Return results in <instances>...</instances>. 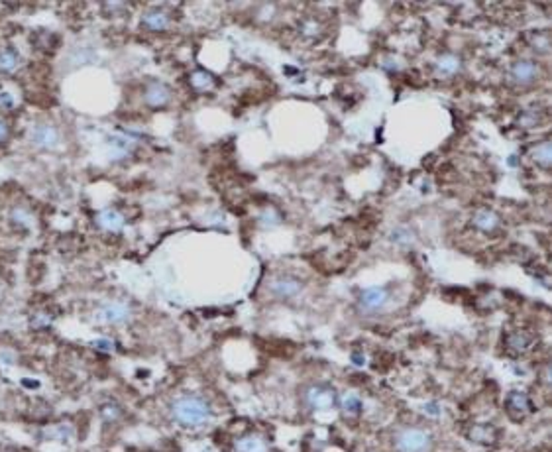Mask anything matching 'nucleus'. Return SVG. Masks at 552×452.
<instances>
[{"label": "nucleus", "mask_w": 552, "mask_h": 452, "mask_svg": "<svg viewBox=\"0 0 552 452\" xmlns=\"http://www.w3.org/2000/svg\"><path fill=\"white\" fill-rule=\"evenodd\" d=\"M171 417L183 427H203L212 417V407L201 395H181L171 403Z\"/></svg>", "instance_id": "f257e3e1"}, {"label": "nucleus", "mask_w": 552, "mask_h": 452, "mask_svg": "<svg viewBox=\"0 0 552 452\" xmlns=\"http://www.w3.org/2000/svg\"><path fill=\"white\" fill-rule=\"evenodd\" d=\"M395 446L399 452H430L433 435L425 429L407 427L395 435Z\"/></svg>", "instance_id": "f03ea898"}, {"label": "nucleus", "mask_w": 552, "mask_h": 452, "mask_svg": "<svg viewBox=\"0 0 552 452\" xmlns=\"http://www.w3.org/2000/svg\"><path fill=\"white\" fill-rule=\"evenodd\" d=\"M30 140L36 147L50 152V150H55V147L59 146L61 134H59L57 126H53L50 122H40V124H36L30 130Z\"/></svg>", "instance_id": "7ed1b4c3"}, {"label": "nucleus", "mask_w": 552, "mask_h": 452, "mask_svg": "<svg viewBox=\"0 0 552 452\" xmlns=\"http://www.w3.org/2000/svg\"><path fill=\"white\" fill-rule=\"evenodd\" d=\"M305 401L313 409H331L336 405V391L331 386H311L305 391Z\"/></svg>", "instance_id": "20e7f679"}, {"label": "nucleus", "mask_w": 552, "mask_h": 452, "mask_svg": "<svg viewBox=\"0 0 552 452\" xmlns=\"http://www.w3.org/2000/svg\"><path fill=\"white\" fill-rule=\"evenodd\" d=\"M270 291L277 299H293L303 291V282L299 277H293V275H283V277H277L271 282Z\"/></svg>", "instance_id": "39448f33"}, {"label": "nucleus", "mask_w": 552, "mask_h": 452, "mask_svg": "<svg viewBox=\"0 0 552 452\" xmlns=\"http://www.w3.org/2000/svg\"><path fill=\"white\" fill-rule=\"evenodd\" d=\"M144 101L147 106L152 108H164L171 103V89L167 85L154 81L146 87V93H144Z\"/></svg>", "instance_id": "423d86ee"}, {"label": "nucleus", "mask_w": 552, "mask_h": 452, "mask_svg": "<svg viewBox=\"0 0 552 452\" xmlns=\"http://www.w3.org/2000/svg\"><path fill=\"white\" fill-rule=\"evenodd\" d=\"M387 299H389L387 289H384V287H368V289H364L360 293V307L364 311H377V309L386 305Z\"/></svg>", "instance_id": "0eeeda50"}, {"label": "nucleus", "mask_w": 552, "mask_h": 452, "mask_svg": "<svg viewBox=\"0 0 552 452\" xmlns=\"http://www.w3.org/2000/svg\"><path fill=\"white\" fill-rule=\"evenodd\" d=\"M99 315H101V319H103L105 323H110V325H122L126 321H130L132 311H130V307L124 305V303L115 301V303H108V305L103 307Z\"/></svg>", "instance_id": "6e6552de"}, {"label": "nucleus", "mask_w": 552, "mask_h": 452, "mask_svg": "<svg viewBox=\"0 0 552 452\" xmlns=\"http://www.w3.org/2000/svg\"><path fill=\"white\" fill-rule=\"evenodd\" d=\"M142 26L150 32H164L171 26V16L161 8H154V10H147L142 16Z\"/></svg>", "instance_id": "1a4fd4ad"}, {"label": "nucleus", "mask_w": 552, "mask_h": 452, "mask_svg": "<svg viewBox=\"0 0 552 452\" xmlns=\"http://www.w3.org/2000/svg\"><path fill=\"white\" fill-rule=\"evenodd\" d=\"M537 75H539V67L532 61H527V59L517 61L511 67V77H513V81H517L519 85L532 83L537 79Z\"/></svg>", "instance_id": "9d476101"}, {"label": "nucleus", "mask_w": 552, "mask_h": 452, "mask_svg": "<svg viewBox=\"0 0 552 452\" xmlns=\"http://www.w3.org/2000/svg\"><path fill=\"white\" fill-rule=\"evenodd\" d=\"M507 409L513 417H523L531 411V400L525 391H513L507 398Z\"/></svg>", "instance_id": "9b49d317"}, {"label": "nucleus", "mask_w": 552, "mask_h": 452, "mask_svg": "<svg viewBox=\"0 0 552 452\" xmlns=\"http://www.w3.org/2000/svg\"><path fill=\"white\" fill-rule=\"evenodd\" d=\"M96 222H99V226L105 228V231L118 232L122 226H124V217H122V212H118V210L115 209H105L99 212Z\"/></svg>", "instance_id": "f8f14e48"}, {"label": "nucleus", "mask_w": 552, "mask_h": 452, "mask_svg": "<svg viewBox=\"0 0 552 452\" xmlns=\"http://www.w3.org/2000/svg\"><path fill=\"white\" fill-rule=\"evenodd\" d=\"M535 344H537V337H535L532 333H527V330L513 333V335H509V338H507V347H509L513 352H519V354L527 352V350H531Z\"/></svg>", "instance_id": "ddd939ff"}, {"label": "nucleus", "mask_w": 552, "mask_h": 452, "mask_svg": "<svg viewBox=\"0 0 552 452\" xmlns=\"http://www.w3.org/2000/svg\"><path fill=\"white\" fill-rule=\"evenodd\" d=\"M22 65V57L14 48H0V73H14Z\"/></svg>", "instance_id": "4468645a"}, {"label": "nucleus", "mask_w": 552, "mask_h": 452, "mask_svg": "<svg viewBox=\"0 0 552 452\" xmlns=\"http://www.w3.org/2000/svg\"><path fill=\"white\" fill-rule=\"evenodd\" d=\"M474 226H476V228H479V231H484V232L495 231V228L500 226V217H497L493 210L481 209V210H478L476 214H474Z\"/></svg>", "instance_id": "2eb2a0df"}, {"label": "nucleus", "mask_w": 552, "mask_h": 452, "mask_svg": "<svg viewBox=\"0 0 552 452\" xmlns=\"http://www.w3.org/2000/svg\"><path fill=\"white\" fill-rule=\"evenodd\" d=\"M189 83H191V87H193L195 91L205 93V91H210V89L215 87V79H212V75H210L209 71H205V69H197V71H193V73H191V77H189Z\"/></svg>", "instance_id": "dca6fc26"}, {"label": "nucleus", "mask_w": 552, "mask_h": 452, "mask_svg": "<svg viewBox=\"0 0 552 452\" xmlns=\"http://www.w3.org/2000/svg\"><path fill=\"white\" fill-rule=\"evenodd\" d=\"M236 451L238 452H268V444L261 437L250 435V437H242L236 442Z\"/></svg>", "instance_id": "f3484780"}, {"label": "nucleus", "mask_w": 552, "mask_h": 452, "mask_svg": "<svg viewBox=\"0 0 552 452\" xmlns=\"http://www.w3.org/2000/svg\"><path fill=\"white\" fill-rule=\"evenodd\" d=\"M470 439L476 442H481V444H491L495 442L497 439V432L491 425H476L472 431H470Z\"/></svg>", "instance_id": "a211bd4d"}, {"label": "nucleus", "mask_w": 552, "mask_h": 452, "mask_svg": "<svg viewBox=\"0 0 552 452\" xmlns=\"http://www.w3.org/2000/svg\"><path fill=\"white\" fill-rule=\"evenodd\" d=\"M532 159L542 166V168H551V142H541L539 146L532 150Z\"/></svg>", "instance_id": "6ab92c4d"}, {"label": "nucleus", "mask_w": 552, "mask_h": 452, "mask_svg": "<svg viewBox=\"0 0 552 452\" xmlns=\"http://www.w3.org/2000/svg\"><path fill=\"white\" fill-rule=\"evenodd\" d=\"M101 417H103L105 423H116V421H120V417H122V409H120V405L115 403V401H106V403L101 405Z\"/></svg>", "instance_id": "aec40b11"}, {"label": "nucleus", "mask_w": 552, "mask_h": 452, "mask_svg": "<svg viewBox=\"0 0 552 452\" xmlns=\"http://www.w3.org/2000/svg\"><path fill=\"white\" fill-rule=\"evenodd\" d=\"M438 71L444 75H454L460 69V57L458 55H442L438 59Z\"/></svg>", "instance_id": "412c9836"}, {"label": "nucleus", "mask_w": 552, "mask_h": 452, "mask_svg": "<svg viewBox=\"0 0 552 452\" xmlns=\"http://www.w3.org/2000/svg\"><path fill=\"white\" fill-rule=\"evenodd\" d=\"M342 411L344 415H348V417H356V415L362 413V401L350 393V395H346L342 400Z\"/></svg>", "instance_id": "4be33fe9"}, {"label": "nucleus", "mask_w": 552, "mask_h": 452, "mask_svg": "<svg viewBox=\"0 0 552 452\" xmlns=\"http://www.w3.org/2000/svg\"><path fill=\"white\" fill-rule=\"evenodd\" d=\"M391 242L399 244V246H409V244L415 240V236H413V232L409 231V228H405V226H399V228H395V231L391 232Z\"/></svg>", "instance_id": "5701e85b"}, {"label": "nucleus", "mask_w": 552, "mask_h": 452, "mask_svg": "<svg viewBox=\"0 0 552 452\" xmlns=\"http://www.w3.org/2000/svg\"><path fill=\"white\" fill-rule=\"evenodd\" d=\"M303 36H307V38H319L321 34H323V28H321V24L314 20H307L305 24H303L301 28Z\"/></svg>", "instance_id": "b1692460"}, {"label": "nucleus", "mask_w": 552, "mask_h": 452, "mask_svg": "<svg viewBox=\"0 0 552 452\" xmlns=\"http://www.w3.org/2000/svg\"><path fill=\"white\" fill-rule=\"evenodd\" d=\"M532 48H535L537 52H542V53L549 52V50H551V38H549V34H537V36L532 38Z\"/></svg>", "instance_id": "393cba45"}, {"label": "nucleus", "mask_w": 552, "mask_h": 452, "mask_svg": "<svg viewBox=\"0 0 552 452\" xmlns=\"http://www.w3.org/2000/svg\"><path fill=\"white\" fill-rule=\"evenodd\" d=\"M10 136H12V128L10 124H8V120L0 116V146L6 144V142L10 140Z\"/></svg>", "instance_id": "a878e982"}, {"label": "nucleus", "mask_w": 552, "mask_h": 452, "mask_svg": "<svg viewBox=\"0 0 552 452\" xmlns=\"http://www.w3.org/2000/svg\"><path fill=\"white\" fill-rule=\"evenodd\" d=\"M539 120H541V116L535 115L532 110H529V112H525V115L521 116V124H525V126H532V124H539Z\"/></svg>", "instance_id": "bb28decb"}, {"label": "nucleus", "mask_w": 552, "mask_h": 452, "mask_svg": "<svg viewBox=\"0 0 552 452\" xmlns=\"http://www.w3.org/2000/svg\"><path fill=\"white\" fill-rule=\"evenodd\" d=\"M440 405L438 403H427L425 405V413H428V415H440Z\"/></svg>", "instance_id": "cd10ccee"}, {"label": "nucleus", "mask_w": 552, "mask_h": 452, "mask_svg": "<svg viewBox=\"0 0 552 452\" xmlns=\"http://www.w3.org/2000/svg\"><path fill=\"white\" fill-rule=\"evenodd\" d=\"M352 362H354V364H364V354H354Z\"/></svg>", "instance_id": "c85d7f7f"}, {"label": "nucleus", "mask_w": 552, "mask_h": 452, "mask_svg": "<svg viewBox=\"0 0 552 452\" xmlns=\"http://www.w3.org/2000/svg\"><path fill=\"white\" fill-rule=\"evenodd\" d=\"M2 452H10V451H2Z\"/></svg>", "instance_id": "c756f323"}]
</instances>
